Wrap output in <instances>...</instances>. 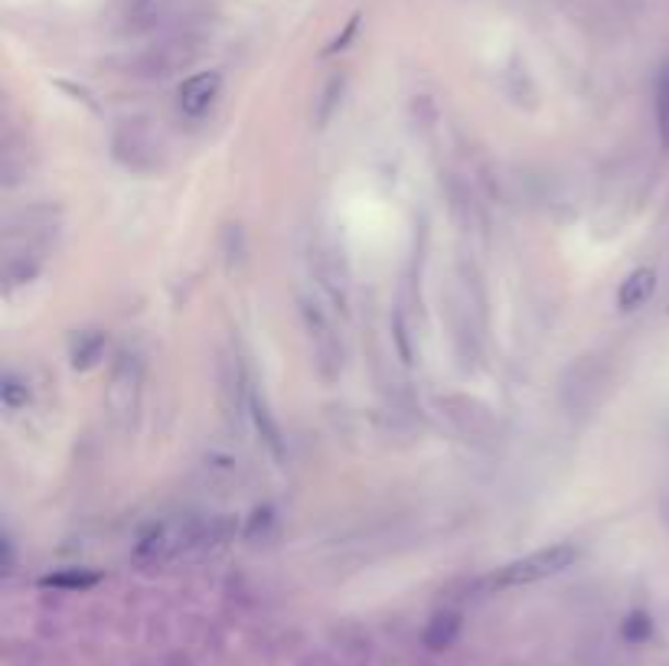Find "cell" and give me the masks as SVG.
I'll list each match as a JSON object with an SVG mask.
<instances>
[{"label":"cell","mask_w":669,"mask_h":666,"mask_svg":"<svg viewBox=\"0 0 669 666\" xmlns=\"http://www.w3.org/2000/svg\"><path fill=\"white\" fill-rule=\"evenodd\" d=\"M43 585L46 588H92V585H99V575H92V572H63V575H46Z\"/></svg>","instance_id":"ba28073f"},{"label":"cell","mask_w":669,"mask_h":666,"mask_svg":"<svg viewBox=\"0 0 669 666\" xmlns=\"http://www.w3.org/2000/svg\"><path fill=\"white\" fill-rule=\"evenodd\" d=\"M457 634H461V614L441 611V614H434L431 624L424 628V644H428L431 651H444V647H451V644L457 641Z\"/></svg>","instance_id":"5b68a950"},{"label":"cell","mask_w":669,"mask_h":666,"mask_svg":"<svg viewBox=\"0 0 669 666\" xmlns=\"http://www.w3.org/2000/svg\"><path fill=\"white\" fill-rule=\"evenodd\" d=\"M343 95V79H333L330 86H327V92H324V102H320V112H317V122L320 125H327L330 122V115H333V109H337V99Z\"/></svg>","instance_id":"8fae6325"},{"label":"cell","mask_w":669,"mask_h":666,"mask_svg":"<svg viewBox=\"0 0 669 666\" xmlns=\"http://www.w3.org/2000/svg\"><path fill=\"white\" fill-rule=\"evenodd\" d=\"M650 634H654V621H650V614L634 611V614L624 621V637H627V641H647Z\"/></svg>","instance_id":"9c48e42d"},{"label":"cell","mask_w":669,"mask_h":666,"mask_svg":"<svg viewBox=\"0 0 669 666\" xmlns=\"http://www.w3.org/2000/svg\"><path fill=\"white\" fill-rule=\"evenodd\" d=\"M137 386H140V370H137V363L125 357L112 376V386H109V408L115 418L132 415L134 405H137Z\"/></svg>","instance_id":"3957f363"},{"label":"cell","mask_w":669,"mask_h":666,"mask_svg":"<svg viewBox=\"0 0 669 666\" xmlns=\"http://www.w3.org/2000/svg\"><path fill=\"white\" fill-rule=\"evenodd\" d=\"M654 291H657V271L654 268H634L617 287V307L637 311L654 297Z\"/></svg>","instance_id":"277c9868"},{"label":"cell","mask_w":669,"mask_h":666,"mask_svg":"<svg viewBox=\"0 0 669 666\" xmlns=\"http://www.w3.org/2000/svg\"><path fill=\"white\" fill-rule=\"evenodd\" d=\"M137 3H147V0H137Z\"/></svg>","instance_id":"7c38bea8"},{"label":"cell","mask_w":669,"mask_h":666,"mask_svg":"<svg viewBox=\"0 0 669 666\" xmlns=\"http://www.w3.org/2000/svg\"><path fill=\"white\" fill-rule=\"evenodd\" d=\"M219 92H223L219 72H196V76L183 79V86L177 92V105L186 118H203L216 105Z\"/></svg>","instance_id":"7a4b0ae2"},{"label":"cell","mask_w":669,"mask_h":666,"mask_svg":"<svg viewBox=\"0 0 669 666\" xmlns=\"http://www.w3.org/2000/svg\"><path fill=\"white\" fill-rule=\"evenodd\" d=\"M657 128H660V140L669 147V63H664L657 76Z\"/></svg>","instance_id":"52a82bcc"},{"label":"cell","mask_w":669,"mask_h":666,"mask_svg":"<svg viewBox=\"0 0 669 666\" xmlns=\"http://www.w3.org/2000/svg\"><path fill=\"white\" fill-rule=\"evenodd\" d=\"M0 396H3V405H7V408H20V405H26V399H30L26 386H23L20 380H13V376H7V380H3Z\"/></svg>","instance_id":"30bf717a"},{"label":"cell","mask_w":669,"mask_h":666,"mask_svg":"<svg viewBox=\"0 0 669 666\" xmlns=\"http://www.w3.org/2000/svg\"><path fill=\"white\" fill-rule=\"evenodd\" d=\"M102 350H105V337H102V334H95V330L79 334V337L72 340V366H76V370L95 366V360L102 357Z\"/></svg>","instance_id":"8992f818"},{"label":"cell","mask_w":669,"mask_h":666,"mask_svg":"<svg viewBox=\"0 0 669 666\" xmlns=\"http://www.w3.org/2000/svg\"><path fill=\"white\" fill-rule=\"evenodd\" d=\"M578 558V549L571 542H555L548 549H535L530 555L510 562L500 575H497V585L500 588H520V585H533L542 578H552L565 568H571Z\"/></svg>","instance_id":"6da1fadb"}]
</instances>
